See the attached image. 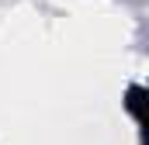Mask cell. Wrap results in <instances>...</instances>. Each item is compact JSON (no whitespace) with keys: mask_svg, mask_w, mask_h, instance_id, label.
Masks as SVG:
<instances>
[{"mask_svg":"<svg viewBox=\"0 0 149 145\" xmlns=\"http://www.w3.org/2000/svg\"><path fill=\"white\" fill-rule=\"evenodd\" d=\"M125 107L132 110V117H135L139 128H146V90H142V86H128V100H125Z\"/></svg>","mask_w":149,"mask_h":145,"instance_id":"1","label":"cell"}]
</instances>
